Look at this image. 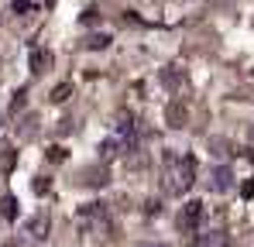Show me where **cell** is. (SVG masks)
I'll use <instances>...</instances> for the list:
<instances>
[{"mask_svg":"<svg viewBox=\"0 0 254 247\" xmlns=\"http://www.w3.org/2000/svg\"><path fill=\"white\" fill-rule=\"evenodd\" d=\"M69 93H72V82H59V86L52 89V103H65Z\"/></svg>","mask_w":254,"mask_h":247,"instance_id":"obj_6","label":"cell"},{"mask_svg":"<svg viewBox=\"0 0 254 247\" xmlns=\"http://www.w3.org/2000/svg\"><path fill=\"white\" fill-rule=\"evenodd\" d=\"M62 158H65L62 148H48V162H62Z\"/></svg>","mask_w":254,"mask_h":247,"instance_id":"obj_11","label":"cell"},{"mask_svg":"<svg viewBox=\"0 0 254 247\" xmlns=\"http://www.w3.org/2000/svg\"><path fill=\"white\" fill-rule=\"evenodd\" d=\"M196 182V158H182V165H179V189H189Z\"/></svg>","mask_w":254,"mask_h":247,"instance_id":"obj_2","label":"cell"},{"mask_svg":"<svg viewBox=\"0 0 254 247\" xmlns=\"http://www.w3.org/2000/svg\"><path fill=\"white\" fill-rule=\"evenodd\" d=\"M3 247H17V244H3Z\"/></svg>","mask_w":254,"mask_h":247,"instance_id":"obj_16","label":"cell"},{"mask_svg":"<svg viewBox=\"0 0 254 247\" xmlns=\"http://www.w3.org/2000/svg\"><path fill=\"white\" fill-rule=\"evenodd\" d=\"M165 117H169L172 127H182V124H186V107L175 100V103H169V114H165Z\"/></svg>","mask_w":254,"mask_h":247,"instance_id":"obj_4","label":"cell"},{"mask_svg":"<svg viewBox=\"0 0 254 247\" xmlns=\"http://www.w3.org/2000/svg\"><path fill=\"white\" fill-rule=\"evenodd\" d=\"M0 213H3V220H14V216H17V199H14V196H3Z\"/></svg>","mask_w":254,"mask_h":247,"instance_id":"obj_7","label":"cell"},{"mask_svg":"<svg viewBox=\"0 0 254 247\" xmlns=\"http://www.w3.org/2000/svg\"><path fill=\"white\" fill-rule=\"evenodd\" d=\"M199 220H203V203L199 199H189V203L182 206V213H179V230L182 234H192L199 227Z\"/></svg>","mask_w":254,"mask_h":247,"instance_id":"obj_1","label":"cell"},{"mask_svg":"<svg viewBox=\"0 0 254 247\" xmlns=\"http://www.w3.org/2000/svg\"><path fill=\"white\" fill-rule=\"evenodd\" d=\"M48 62H52V55H48V52H35V55H31V72H45V65H48Z\"/></svg>","mask_w":254,"mask_h":247,"instance_id":"obj_8","label":"cell"},{"mask_svg":"<svg viewBox=\"0 0 254 247\" xmlns=\"http://www.w3.org/2000/svg\"><path fill=\"white\" fill-rule=\"evenodd\" d=\"M137 247H165V244H137Z\"/></svg>","mask_w":254,"mask_h":247,"instance_id":"obj_14","label":"cell"},{"mask_svg":"<svg viewBox=\"0 0 254 247\" xmlns=\"http://www.w3.org/2000/svg\"><path fill=\"white\" fill-rule=\"evenodd\" d=\"M230 179H234V175H230V168H216V172H213V189H216V192L230 189Z\"/></svg>","mask_w":254,"mask_h":247,"instance_id":"obj_5","label":"cell"},{"mask_svg":"<svg viewBox=\"0 0 254 247\" xmlns=\"http://www.w3.org/2000/svg\"><path fill=\"white\" fill-rule=\"evenodd\" d=\"M248 158H251V162H254V151H248Z\"/></svg>","mask_w":254,"mask_h":247,"instance_id":"obj_15","label":"cell"},{"mask_svg":"<svg viewBox=\"0 0 254 247\" xmlns=\"http://www.w3.org/2000/svg\"><path fill=\"white\" fill-rule=\"evenodd\" d=\"M14 162H17V151H14V148H3V155H0V172H10Z\"/></svg>","mask_w":254,"mask_h":247,"instance_id":"obj_9","label":"cell"},{"mask_svg":"<svg viewBox=\"0 0 254 247\" xmlns=\"http://www.w3.org/2000/svg\"><path fill=\"white\" fill-rule=\"evenodd\" d=\"M107 45H110V38H107V35H93V38L86 41V48H107Z\"/></svg>","mask_w":254,"mask_h":247,"instance_id":"obj_10","label":"cell"},{"mask_svg":"<svg viewBox=\"0 0 254 247\" xmlns=\"http://www.w3.org/2000/svg\"><path fill=\"white\" fill-rule=\"evenodd\" d=\"M14 10H28V0H14Z\"/></svg>","mask_w":254,"mask_h":247,"instance_id":"obj_13","label":"cell"},{"mask_svg":"<svg viewBox=\"0 0 254 247\" xmlns=\"http://www.w3.org/2000/svg\"><path fill=\"white\" fill-rule=\"evenodd\" d=\"M241 196H244V199H251V196H254V179H251V182H244V185H241Z\"/></svg>","mask_w":254,"mask_h":247,"instance_id":"obj_12","label":"cell"},{"mask_svg":"<svg viewBox=\"0 0 254 247\" xmlns=\"http://www.w3.org/2000/svg\"><path fill=\"white\" fill-rule=\"evenodd\" d=\"M28 234H31L35 241H42L45 234H48V216H45V213H38V216L28 223Z\"/></svg>","mask_w":254,"mask_h":247,"instance_id":"obj_3","label":"cell"}]
</instances>
